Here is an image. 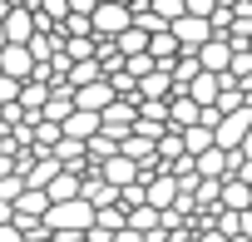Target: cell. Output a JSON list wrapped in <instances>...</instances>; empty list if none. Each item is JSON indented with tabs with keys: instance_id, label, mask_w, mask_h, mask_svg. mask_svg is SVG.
<instances>
[{
	"instance_id": "cell-1",
	"label": "cell",
	"mask_w": 252,
	"mask_h": 242,
	"mask_svg": "<svg viewBox=\"0 0 252 242\" xmlns=\"http://www.w3.org/2000/svg\"><path fill=\"white\" fill-rule=\"evenodd\" d=\"M134 114H139V99L114 94V99L99 109V129H104V134H114V139H124V134L134 129Z\"/></svg>"
},
{
	"instance_id": "cell-2",
	"label": "cell",
	"mask_w": 252,
	"mask_h": 242,
	"mask_svg": "<svg viewBox=\"0 0 252 242\" xmlns=\"http://www.w3.org/2000/svg\"><path fill=\"white\" fill-rule=\"evenodd\" d=\"M168 30H173V40H178V55H198V45L213 35V25H208V15H178V20H168Z\"/></svg>"
},
{
	"instance_id": "cell-3",
	"label": "cell",
	"mask_w": 252,
	"mask_h": 242,
	"mask_svg": "<svg viewBox=\"0 0 252 242\" xmlns=\"http://www.w3.org/2000/svg\"><path fill=\"white\" fill-rule=\"evenodd\" d=\"M129 20H134V15H129V5H119V0H99V5L89 10V25H94V35H119Z\"/></svg>"
},
{
	"instance_id": "cell-4",
	"label": "cell",
	"mask_w": 252,
	"mask_h": 242,
	"mask_svg": "<svg viewBox=\"0 0 252 242\" xmlns=\"http://www.w3.org/2000/svg\"><path fill=\"white\" fill-rule=\"evenodd\" d=\"M0 25H5V40H30L35 35V5H5Z\"/></svg>"
},
{
	"instance_id": "cell-5",
	"label": "cell",
	"mask_w": 252,
	"mask_h": 242,
	"mask_svg": "<svg viewBox=\"0 0 252 242\" xmlns=\"http://www.w3.org/2000/svg\"><path fill=\"white\" fill-rule=\"evenodd\" d=\"M227 60H232V40H227V35H208V40L198 45V64H203V69L222 74V69H227Z\"/></svg>"
},
{
	"instance_id": "cell-6",
	"label": "cell",
	"mask_w": 252,
	"mask_h": 242,
	"mask_svg": "<svg viewBox=\"0 0 252 242\" xmlns=\"http://www.w3.org/2000/svg\"><path fill=\"white\" fill-rule=\"evenodd\" d=\"M94 173H99V178H109L114 188H124V183H134V178H139V163H134L129 153H119V149H114V153H109Z\"/></svg>"
},
{
	"instance_id": "cell-7",
	"label": "cell",
	"mask_w": 252,
	"mask_h": 242,
	"mask_svg": "<svg viewBox=\"0 0 252 242\" xmlns=\"http://www.w3.org/2000/svg\"><path fill=\"white\" fill-rule=\"evenodd\" d=\"M50 153L60 158V168H74V173H84V168H89V153H84V139H69V134H60V139L50 144Z\"/></svg>"
},
{
	"instance_id": "cell-8",
	"label": "cell",
	"mask_w": 252,
	"mask_h": 242,
	"mask_svg": "<svg viewBox=\"0 0 252 242\" xmlns=\"http://www.w3.org/2000/svg\"><path fill=\"white\" fill-rule=\"evenodd\" d=\"M218 89H222V74H213V69H198V74L183 84V94H188L198 109H203V104H213V99H218Z\"/></svg>"
},
{
	"instance_id": "cell-9",
	"label": "cell",
	"mask_w": 252,
	"mask_h": 242,
	"mask_svg": "<svg viewBox=\"0 0 252 242\" xmlns=\"http://www.w3.org/2000/svg\"><path fill=\"white\" fill-rule=\"evenodd\" d=\"M109 99H114V84H109L104 74H99V79H89V84H74V104H79V109H94V114H99Z\"/></svg>"
},
{
	"instance_id": "cell-10",
	"label": "cell",
	"mask_w": 252,
	"mask_h": 242,
	"mask_svg": "<svg viewBox=\"0 0 252 242\" xmlns=\"http://www.w3.org/2000/svg\"><path fill=\"white\" fill-rule=\"evenodd\" d=\"M173 94V74L168 64H154L149 74H139V99H168Z\"/></svg>"
},
{
	"instance_id": "cell-11",
	"label": "cell",
	"mask_w": 252,
	"mask_h": 242,
	"mask_svg": "<svg viewBox=\"0 0 252 242\" xmlns=\"http://www.w3.org/2000/svg\"><path fill=\"white\" fill-rule=\"evenodd\" d=\"M227 153H232V149H218V144H208L203 153H193L198 178H227Z\"/></svg>"
},
{
	"instance_id": "cell-12",
	"label": "cell",
	"mask_w": 252,
	"mask_h": 242,
	"mask_svg": "<svg viewBox=\"0 0 252 242\" xmlns=\"http://www.w3.org/2000/svg\"><path fill=\"white\" fill-rule=\"evenodd\" d=\"M218 208H232V212L252 208V183H242V178H222V183H218Z\"/></svg>"
},
{
	"instance_id": "cell-13",
	"label": "cell",
	"mask_w": 252,
	"mask_h": 242,
	"mask_svg": "<svg viewBox=\"0 0 252 242\" xmlns=\"http://www.w3.org/2000/svg\"><path fill=\"white\" fill-rule=\"evenodd\" d=\"M94 129H99V114H94V109H79V104L60 119V134H69V139H89Z\"/></svg>"
},
{
	"instance_id": "cell-14",
	"label": "cell",
	"mask_w": 252,
	"mask_h": 242,
	"mask_svg": "<svg viewBox=\"0 0 252 242\" xmlns=\"http://www.w3.org/2000/svg\"><path fill=\"white\" fill-rule=\"evenodd\" d=\"M188 124H198V104L178 89V94H168V129H188Z\"/></svg>"
},
{
	"instance_id": "cell-15",
	"label": "cell",
	"mask_w": 252,
	"mask_h": 242,
	"mask_svg": "<svg viewBox=\"0 0 252 242\" xmlns=\"http://www.w3.org/2000/svg\"><path fill=\"white\" fill-rule=\"evenodd\" d=\"M144 50L154 55V64H173V60H178V40H173V30H168V25H163V30H154Z\"/></svg>"
},
{
	"instance_id": "cell-16",
	"label": "cell",
	"mask_w": 252,
	"mask_h": 242,
	"mask_svg": "<svg viewBox=\"0 0 252 242\" xmlns=\"http://www.w3.org/2000/svg\"><path fill=\"white\" fill-rule=\"evenodd\" d=\"M45 208H50V193H45V188H20L10 217H45Z\"/></svg>"
},
{
	"instance_id": "cell-17",
	"label": "cell",
	"mask_w": 252,
	"mask_h": 242,
	"mask_svg": "<svg viewBox=\"0 0 252 242\" xmlns=\"http://www.w3.org/2000/svg\"><path fill=\"white\" fill-rule=\"evenodd\" d=\"M45 193H50V203H60V198H74V193H79V173H74V168H60V173L45 183Z\"/></svg>"
},
{
	"instance_id": "cell-18",
	"label": "cell",
	"mask_w": 252,
	"mask_h": 242,
	"mask_svg": "<svg viewBox=\"0 0 252 242\" xmlns=\"http://www.w3.org/2000/svg\"><path fill=\"white\" fill-rule=\"evenodd\" d=\"M178 134H183V149H188V153H203V149L213 144V124H203V119L188 124V129H178Z\"/></svg>"
},
{
	"instance_id": "cell-19",
	"label": "cell",
	"mask_w": 252,
	"mask_h": 242,
	"mask_svg": "<svg viewBox=\"0 0 252 242\" xmlns=\"http://www.w3.org/2000/svg\"><path fill=\"white\" fill-rule=\"evenodd\" d=\"M129 227H139L144 237L158 232V208H154V203H134V208H129Z\"/></svg>"
},
{
	"instance_id": "cell-20",
	"label": "cell",
	"mask_w": 252,
	"mask_h": 242,
	"mask_svg": "<svg viewBox=\"0 0 252 242\" xmlns=\"http://www.w3.org/2000/svg\"><path fill=\"white\" fill-rule=\"evenodd\" d=\"M60 139V124H55V119H35V149H50Z\"/></svg>"
},
{
	"instance_id": "cell-21",
	"label": "cell",
	"mask_w": 252,
	"mask_h": 242,
	"mask_svg": "<svg viewBox=\"0 0 252 242\" xmlns=\"http://www.w3.org/2000/svg\"><path fill=\"white\" fill-rule=\"evenodd\" d=\"M168 124H163V119H144V114H134V134H144V139H158Z\"/></svg>"
},
{
	"instance_id": "cell-22",
	"label": "cell",
	"mask_w": 252,
	"mask_h": 242,
	"mask_svg": "<svg viewBox=\"0 0 252 242\" xmlns=\"http://www.w3.org/2000/svg\"><path fill=\"white\" fill-rule=\"evenodd\" d=\"M149 5H154L163 20H178V15H183V0H149Z\"/></svg>"
},
{
	"instance_id": "cell-23",
	"label": "cell",
	"mask_w": 252,
	"mask_h": 242,
	"mask_svg": "<svg viewBox=\"0 0 252 242\" xmlns=\"http://www.w3.org/2000/svg\"><path fill=\"white\" fill-rule=\"evenodd\" d=\"M15 94H20V79L15 74H0V104H10Z\"/></svg>"
},
{
	"instance_id": "cell-24",
	"label": "cell",
	"mask_w": 252,
	"mask_h": 242,
	"mask_svg": "<svg viewBox=\"0 0 252 242\" xmlns=\"http://www.w3.org/2000/svg\"><path fill=\"white\" fill-rule=\"evenodd\" d=\"M109 242H144V232L139 227H129V222H124V227H114V237Z\"/></svg>"
},
{
	"instance_id": "cell-25",
	"label": "cell",
	"mask_w": 252,
	"mask_h": 242,
	"mask_svg": "<svg viewBox=\"0 0 252 242\" xmlns=\"http://www.w3.org/2000/svg\"><path fill=\"white\" fill-rule=\"evenodd\" d=\"M0 242H25V232L15 227V217H5V222H0Z\"/></svg>"
},
{
	"instance_id": "cell-26",
	"label": "cell",
	"mask_w": 252,
	"mask_h": 242,
	"mask_svg": "<svg viewBox=\"0 0 252 242\" xmlns=\"http://www.w3.org/2000/svg\"><path fill=\"white\" fill-rule=\"evenodd\" d=\"M193 242H227V232H218V227L208 222V227H198V232H193Z\"/></svg>"
},
{
	"instance_id": "cell-27",
	"label": "cell",
	"mask_w": 252,
	"mask_h": 242,
	"mask_svg": "<svg viewBox=\"0 0 252 242\" xmlns=\"http://www.w3.org/2000/svg\"><path fill=\"white\" fill-rule=\"evenodd\" d=\"M213 5H218V0H183L188 15H213Z\"/></svg>"
},
{
	"instance_id": "cell-28",
	"label": "cell",
	"mask_w": 252,
	"mask_h": 242,
	"mask_svg": "<svg viewBox=\"0 0 252 242\" xmlns=\"http://www.w3.org/2000/svg\"><path fill=\"white\" fill-rule=\"evenodd\" d=\"M25 242H55V232H50V227H45V222H40V227H35V232H25Z\"/></svg>"
},
{
	"instance_id": "cell-29",
	"label": "cell",
	"mask_w": 252,
	"mask_h": 242,
	"mask_svg": "<svg viewBox=\"0 0 252 242\" xmlns=\"http://www.w3.org/2000/svg\"><path fill=\"white\" fill-rule=\"evenodd\" d=\"M5 173H15V153H10V149H0V178H5Z\"/></svg>"
},
{
	"instance_id": "cell-30",
	"label": "cell",
	"mask_w": 252,
	"mask_h": 242,
	"mask_svg": "<svg viewBox=\"0 0 252 242\" xmlns=\"http://www.w3.org/2000/svg\"><path fill=\"white\" fill-rule=\"evenodd\" d=\"M10 212H15V203H10V198H0V222H5Z\"/></svg>"
},
{
	"instance_id": "cell-31",
	"label": "cell",
	"mask_w": 252,
	"mask_h": 242,
	"mask_svg": "<svg viewBox=\"0 0 252 242\" xmlns=\"http://www.w3.org/2000/svg\"><path fill=\"white\" fill-rule=\"evenodd\" d=\"M218 5H237V0H218Z\"/></svg>"
},
{
	"instance_id": "cell-32",
	"label": "cell",
	"mask_w": 252,
	"mask_h": 242,
	"mask_svg": "<svg viewBox=\"0 0 252 242\" xmlns=\"http://www.w3.org/2000/svg\"><path fill=\"white\" fill-rule=\"evenodd\" d=\"M30 5H40V0H30Z\"/></svg>"
}]
</instances>
